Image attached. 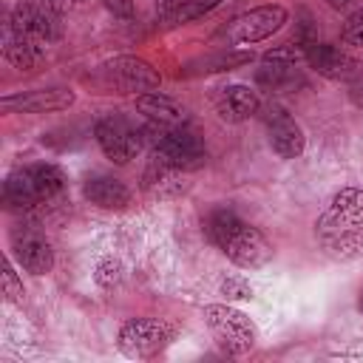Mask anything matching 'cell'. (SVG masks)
I'll use <instances>...</instances> for the list:
<instances>
[{
  "instance_id": "1",
  "label": "cell",
  "mask_w": 363,
  "mask_h": 363,
  "mask_svg": "<svg viewBox=\"0 0 363 363\" xmlns=\"http://www.w3.org/2000/svg\"><path fill=\"white\" fill-rule=\"evenodd\" d=\"M320 250L335 261H352L363 252V190H337L315 221Z\"/></svg>"
},
{
  "instance_id": "2",
  "label": "cell",
  "mask_w": 363,
  "mask_h": 363,
  "mask_svg": "<svg viewBox=\"0 0 363 363\" xmlns=\"http://www.w3.org/2000/svg\"><path fill=\"white\" fill-rule=\"evenodd\" d=\"M207 235L210 241L241 269H258L269 264L272 244L264 238L261 230L241 221L233 210H216L207 218Z\"/></svg>"
},
{
  "instance_id": "3",
  "label": "cell",
  "mask_w": 363,
  "mask_h": 363,
  "mask_svg": "<svg viewBox=\"0 0 363 363\" xmlns=\"http://www.w3.org/2000/svg\"><path fill=\"white\" fill-rule=\"evenodd\" d=\"M204 323L210 326L216 343L224 352H230V354H244V352H250L255 346V326H252V320L244 312H238V309H233L227 303L204 306Z\"/></svg>"
},
{
  "instance_id": "4",
  "label": "cell",
  "mask_w": 363,
  "mask_h": 363,
  "mask_svg": "<svg viewBox=\"0 0 363 363\" xmlns=\"http://www.w3.org/2000/svg\"><path fill=\"white\" fill-rule=\"evenodd\" d=\"M153 159H162L164 164L176 167V170H196L207 162V150L201 145V139L182 128H162L156 125V136H153Z\"/></svg>"
},
{
  "instance_id": "5",
  "label": "cell",
  "mask_w": 363,
  "mask_h": 363,
  "mask_svg": "<svg viewBox=\"0 0 363 363\" xmlns=\"http://www.w3.org/2000/svg\"><path fill=\"white\" fill-rule=\"evenodd\" d=\"M286 23V9L284 6H258L250 9L244 14H238L233 23H227L221 28V40H227L230 45H247V43H258L272 37L281 26Z\"/></svg>"
},
{
  "instance_id": "6",
  "label": "cell",
  "mask_w": 363,
  "mask_h": 363,
  "mask_svg": "<svg viewBox=\"0 0 363 363\" xmlns=\"http://www.w3.org/2000/svg\"><path fill=\"white\" fill-rule=\"evenodd\" d=\"M102 82L116 94H142L159 88V71L139 57H116L102 65Z\"/></svg>"
},
{
  "instance_id": "7",
  "label": "cell",
  "mask_w": 363,
  "mask_h": 363,
  "mask_svg": "<svg viewBox=\"0 0 363 363\" xmlns=\"http://www.w3.org/2000/svg\"><path fill=\"white\" fill-rule=\"evenodd\" d=\"M170 326L156 318H130L119 332V352L125 357L142 360L162 352L170 340Z\"/></svg>"
},
{
  "instance_id": "8",
  "label": "cell",
  "mask_w": 363,
  "mask_h": 363,
  "mask_svg": "<svg viewBox=\"0 0 363 363\" xmlns=\"http://www.w3.org/2000/svg\"><path fill=\"white\" fill-rule=\"evenodd\" d=\"M94 133H96V142H99L102 153L113 164H128L139 153V147H142L139 133L125 119H119V116H102L96 122Z\"/></svg>"
},
{
  "instance_id": "9",
  "label": "cell",
  "mask_w": 363,
  "mask_h": 363,
  "mask_svg": "<svg viewBox=\"0 0 363 363\" xmlns=\"http://www.w3.org/2000/svg\"><path fill=\"white\" fill-rule=\"evenodd\" d=\"M14 31L37 40V43H51L60 37V20L57 11L45 3H31V0H20L11 11V23Z\"/></svg>"
},
{
  "instance_id": "10",
  "label": "cell",
  "mask_w": 363,
  "mask_h": 363,
  "mask_svg": "<svg viewBox=\"0 0 363 363\" xmlns=\"http://www.w3.org/2000/svg\"><path fill=\"white\" fill-rule=\"evenodd\" d=\"M11 252L17 264L31 275H45L54 264V250L45 241V235L26 224H17L11 230Z\"/></svg>"
},
{
  "instance_id": "11",
  "label": "cell",
  "mask_w": 363,
  "mask_h": 363,
  "mask_svg": "<svg viewBox=\"0 0 363 363\" xmlns=\"http://www.w3.org/2000/svg\"><path fill=\"white\" fill-rule=\"evenodd\" d=\"M68 105H74V94L68 88H37L0 99V108L6 113H51L65 111Z\"/></svg>"
},
{
  "instance_id": "12",
  "label": "cell",
  "mask_w": 363,
  "mask_h": 363,
  "mask_svg": "<svg viewBox=\"0 0 363 363\" xmlns=\"http://www.w3.org/2000/svg\"><path fill=\"white\" fill-rule=\"evenodd\" d=\"M303 60L309 62V68H315L320 77L326 79H354L357 77V62L340 51L337 45H329V43H309L303 48Z\"/></svg>"
},
{
  "instance_id": "13",
  "label": "cell",
  "mask_w": 363,
  "mask_h": 363,
  "mask_svg": "<svg viewBox=\"0 0 363 363\" xmlns=\"http://www.w3.org/2000/svg\"><path fill=\"white\" fill-rule=\"evenodd\" d=\"M267 136H269L272 150L281 159H295V156L303 153L306 139H303L301 125L292 116H286L284 111H278V108L269 111V116H267Z\"/></svg>"
},
{
  "instance_id": "14",
  "label": "cell",
  "mask_w": 363,
  "mask_h": 363,
  "mask_svg": "<svg viewBox=\"0 0 363 363\" xmlns=\"http://www.w3.org/2000/svg\"><path fill=\"white\" fill-rule=\"evenodd\" d=\"M136 108L153 122V125H162V128H182L187 122V108L179 105L176 99L159 94V91H150V94H142L136 99Z\"/></svg>"
},
{
  "instance_id": "15",
  "label": "cell",
  "mask_w": 363,
  "mask_h": 363,
  "mask_svg": "<svg viewBox=\"0 0 363 363\" xmlns=\"http://www.w3.org/2000/svg\"><path fill=\"white\" fill-rule=\"evenodd\" d=\"M82 193L91 204L102 207V210H125L130 204V190L113 179V176H91L82 184Z\"/></svg>"
},
{
  "instance_id": "16",
  "label": "cell",
  "mask_w": 363,
  "mask_h": 363,
  "mask_svg": "<svg viewBox=\"0 0 363 363\" xmlns=\"http://www.w3.org/2000/svg\"><path fill=\"white\" fill-rule=\"evenodd\" d=\"M258 94L247 85H230L216 99V111L224 122H244L258 111Z\"/></svg>"
},
{
  "instance_id": "17",
  "label": "cell",
  "mask_w": 363,
  "mask_h": 363,
  "mask_svg": "<svg viewBox=\"0 0 363 363\" xmlns=\"http://www.w3.org/2000/svg\"><path fill=\"white\" fill-rule=\"evenodd\" d=\"M3 54H6V60H9L11 65H17V68H23V71L34 68V65L43 60L40 43L31 40V37H26V34H20V31H14L11 26L6 28V37H3Z\"/></svg>"
},
{
  "instance_id": "18",
  "label": "cell",
  "mask_w": 363,
  "mask_h": 363,
  "mask_svg": "<svg viewBox=\"0 0 363 363\" xmlns=\"http://www.w3.org/2000/svg\"><path fill=\"white\" fill-rule=\"evenodd\" d=\"M179 173H182V170L164 164L162 159H153V162L147 164L145 176H142V187H145L153 199H170V196H176V193L182 190Z\"/></svg>"
},
{
  "instance_id": "19",
  "label": "cell",
  "mask_w": 363,
  "mask_h": 363,
  "mask_svg": "<svg viewBox=\"0 0 363 363\" xmlns=\"http://www.w3.org/2000/svg\"><path fill=\"white\" fill-rule=\"evenodd\" d=\"M3 201H6V207H11V210H28V207L40 204V196H37V190H34V184H31V179H28V173H26V167L14 170V173L6 179V184H3Z\"/></svg>"
},
{
  "instance_id": "20",
  "label": "cell",
  "mask_w": 363,
  "mask_h": 363,
  "mask_svg": "<svg viewBox=\"0 0 363 363\" xmlns=\"http://www.w3.org/2000/svg\"><path fill=\"white\" fill-rule=\"evenodd\" d=\"M26 173H28L31 184H34L40 201L54 199V196L62 193V187H65V176H62V170H60L57 164H28Z\"/></svg>"
},
{
  "instance_id": "21",
  "label": "cell",
  "mask_w": 363,
  "mask_h": 363,
  "mask_svg": "<svg viewBox=\"0 0 363 363\" xmlns=\"http://www.w3.org/2000/svg\"><path fill=\"white\" fill-rule=\"evenodd\" d=\"M244 62H250V54H218V57H201V60L190 62L184 74H210V71H224V68L230 71V68L244 65Z\"/></svg>"
},
{
  "instance_id": "22",
  "label": "cell",
  "mask_w": 363,
  "mask_h": 363,
  "mask_svg": "<svg viewBox=\"0 0 363 363\" xmlns=\"http://www.w3.org/2000/svg\"><path fill=\"white\" fill-rule=\"evenodd\" d=\"M221 3H224V0H184L182 6H176V11L167 17V23H170V26L190 23V20H196V17L207 14V11H213V9L221 6Z\"/></svg>"
},
{
  "instance_id": "23",
  "label": "cell",
  "mask_w": 363,
  "mask_h": 363,
  "mask_svg": "<svg viewBox=\"0 0 363 363\" xmlns=\"http://www.w3.org/2000/svg\"><path fill=\"white\" fill-rule=\"evenodd\" d=\"M3 295H6L9 301H14V303L23 301V284L17 281V272H14V267H11L9 261L3 264Z\"/></svg>"
},
{
  "instance_id": "24",
  "label": "cell",
  "mask_w": 363,
  "mask_h": 363,
  "mask_svg": "<svg viewBox=\"0 0 363 363\" xmlns=\"http://www.w3.org/2000/svg\"><path fill=\"white\" fill-rule=\"evenodd\" d=\"M343 43H349V45H363V9H357V11L346 20V26H343Z\"/></svg>"
},
{
  "instance_id": "25",
  "label": "cell",
  "mask_w": 363,
  "mask_h": 363,
  "mask_svg": "<svg viewBox=\"0 0 363 363\" xmlns=\"http://www.w3.org/2000/svg\"><path fill=\"white\" fill-rule=\"evenodd\" d=\"M224 292H235L233 298H250V286L241 284V281H227L224 284Z\"/></svg>"
},
{
  "instance_id": "26",
  "label": "cell",
  "mask_w": 363,
  "mask_h": 363,
  "mask_svg": "<svg viewBox=\"0 0 363 363\" xmlns=\"http://www.w3.org/2000/svg\"><path fill=\"white\" fill-rule=\"evenodd\" d=\"M349 94H352V99H354V102H357V105L363 108V85H354V88H352Z\"/></svg>"
},
{
  "instance_id": "27",
  "label": "cell",
  "mask_w": 363,
  "mask_h": 363,
  "mask_svg": "<svg viewBox=\"0 0 363 363\" xmlns=\"http://www.w3.org/2000/svg\"><path fill=\"white\" fill-rule=\"evenodd\" d=\"M40 3H45V6H51V9L57 11V9H62V6H68V3H74V0H40Z\"/></svg>"
},
{
  "instance_id": "28",
  "label": "cell",
  "mask_w": 363,
  "mask_h": 363,
  "mask_svg": "<svg viewBox=\"0 0 363 363\" xmlns=\"http://www.w3.org/2000/svg\"><path fill=\"white\" fill-rule=\"evenodd\" d=\"M329 3H332L335 9H346V6H352L354 0H329Z\"/></svg>"
},
{
  "instance_id": "29",
  "label": "cell",
  "mask_w": 363,
  "mask_h": 363,
  "mask_svg": "<svg viewBox=\"0 0 363 363\" xmlns=\"http://www.w3.org/2000/svg\"><path fill=\"white\" fill-rule=\"evenodd\" d=\"M357 306H360V315H363V292H360V301H357Z\"/></svg>"
}]
</instances>
